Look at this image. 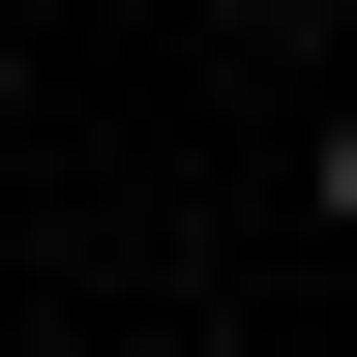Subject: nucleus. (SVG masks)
I'll return each instance as SVG.
<instances>
[{
	"label": "nucleus",
	"mask_w": 357,
	"mask_h": 357,
	"mask_svg": "<svg viewBox=\"0 0 357 357\" xmlns=\"http://www.w3.org/2000/svg\"><path fill=\"white\" fill-rule=\"evenodd\" d=\"M298 208H328V238H357V89H328V119H298Z\"/></svg>",
	"instance_id": "obj_1"
}]
</instances>
